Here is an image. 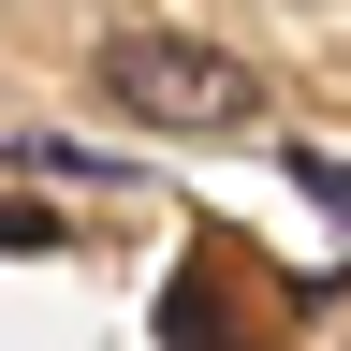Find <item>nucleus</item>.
I'll return each instance as SVG.
<instances>
[{"label":"nucleus","mask_w":351,"mask_h":351,"mask_svg":"<svg viewBox=\"0 0 351 351\" xmlns=\"http://www.w3.org/2000/svg\"><path fill=\"white\" fill-rule=\"evenodd\" d=\"M103 103L147 117V132H249L263 117V73L219 59V44H191V29H117L103 44Z\"/></svg>","instance_id":"1"},{"label":"nucleus","mask_w":351,"mask_h":351,"mask_svg":"<svg viewBox=\"0 0 351 351\" xmlns=\"http://www.w3.org/2000/svg\"><path fill=\"white\" fill-rule=\"evenodd\" d=\"M0 249H44V219H29V205H0Z\"/></svg>","instance_id":"2"}]
</instances>
